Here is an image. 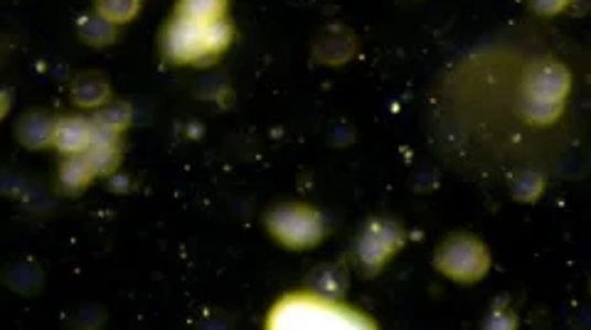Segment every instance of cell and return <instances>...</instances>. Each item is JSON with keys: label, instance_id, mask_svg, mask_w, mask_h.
<instances>
[{"label": "cell", "instance_id": "1", "mask_svg": "<svg viewBox=\"0 0 591 330\" xmlns=\"http://www.w3.org/2000/svg\"><path fill=\"white\" fill-rule=\"evenodd\" d=\"M232 28L225 20H203L178 15L165 30L163 50L173 62H197L219 55L229 45Z\"/></svg>", "mask_w": 591, "mask_h": 330}, {"label": "cell", "instance_id": "2", "mask_svg": "<svg viewBox=\"0 0 591 330\" xmlns=\"http://www.w3.org/2000/svg\"><path fill=\"white\" fill-rule=\"evenodd\" d=\"M271 328H357L367 326L347 308L315 296H291L271 313Z\"/></svg>", "mask_w": 591, "mask_h": 330}, {"label": "cell", "instance_id": "3", "mask_svg": "<svg viewBox=\"0 0 591 330\" xmlns=\"http://www.w3.org/2000/svg\"><path fill=\"white\" fill-rule=\"evenodd\" d=\"M227 8V0H181L178 15L203 20V23H213V20H222Z\"/></svg>", "mask_w": 591, "mask_h": 330}]
</instances>
